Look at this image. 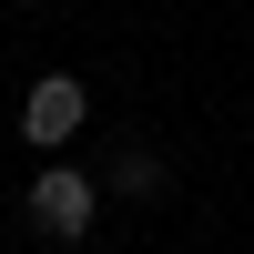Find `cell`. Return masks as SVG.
Wrapping results in <instances>:
<instances>
[{
    "label": "cell",
    "mask_w": 254,
    "mask_h": 254,
    "mask_svg": "<svg viewBox=\"0 0 254 254\" xmlns=\"http://www.w3.org/2000/svg\"><path fill=\"white\" fill-rule=\"evenodd\" d=\"M92 214H102V183L81 173V163H41V173H31V224H41L51 244H81Z\"/></svg>",
    "instance_id": "cell-1"
},
{
    "label": "cell",
    "mask_w": 254,
    "mask_h": 254,
    "mask_svg": "<svg viewBox=\"0 0 254 254\" xmlns=\"http://www.w3.org/2000/svg\"><path fill=\"white\" fill-rule=\"evenodd\" d=\"M112 183H122V193H163V163H153V153H122Z\"/></svg>",
    "instance_id": "cell-3"
},
{
    "label": "cell",
    "mask_w": 254,
    "mask_h": 254,
    "mask_svg": "<svg viewBox=\"0 0 254 254\" xmlns=\"http://www.w3.org/2000/svg\"><path fill=\"white\" fill-rule=\"evenodd\" d=\"M81 122H92V92H81L71 71H41V81H31V102H20V142H31V153H61Z\"/></svg>",
    "instance_id": "cell-2"
}]
</instances>
